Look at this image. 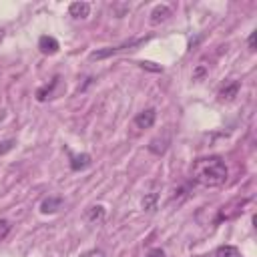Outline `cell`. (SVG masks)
I'll use <instances>...</instances> for the list:
<instances>
[{"label": "cell", "mask_w": 257, "mask_h": 257, "mask_svg": "<svg viewBox=\"0 0 257 257\" xmlns=\"http://www.w3.org/2000/svg\"><path fill=\"white\" fill-rule=\"evenodd\" d=\"M147 257H165V251L163 249H159V247H155V249H151L149 251V255Z\"/></svg>", "instance_id": "e0dca14e"}, {"label": "cell", "mask_w": 257, "mask_h": 257, "mask_svg": "<svg viewBox=\"0 0 257 257\" xmlns=\"http://www.w3.org/2000/svg\"><path fill=\"white\" fill-rule=\"evenodd\" d=\"M157 120V110L155 108H145L135 116V126L137 128H151Z\"/></svg>", "instance_id": "3957f363"}, {"label": "cell", "mask_w": 257, "mask_h": 257, "mask_svg": "<svg viewBox=\"0 0 257 257\" xmlns=\"http://www.w3.org/2000/svg\"><path fill=\"white\" fill-rule=\"evenodd\" d=\"M80 257H106L100 249H88V251H84V253H80Z\"/></svg>", "instance_id": "2e32d148"}, {"label": "cell", "mask_w": 257, "mask_h": 257, "mask_svg": "<svg viewBox=\"0 0 257 257\" xmlns=\"http://www.w3.org/2000/svg\"><path fill=\"white\" fill-rule=\"evenodd\" d=\"M171 16H173L171 8L165 6V4H159V6H155L153 12H151V24H161V22L169 20Z\"/></svg>", "instance_id": "5b68a950"}, {"label": "cell", "mask_w": 257, "mask_h": 257, "mask_svg": "<svg viewBox=\"0 0 257 257\" xmlns=\"http://www.w3.org/2000/svg\"><path fill=\"white\" fill-rule=\"evenodd\" d=\"M255 32H251V36H249V40H247V44H249V50H255Z\"/></svg>", "instance_id": "ac0fdd59"}, {"label": "cell", "mask_w": 257, "mask_h": 257, "mask_svg": "<svg viewBox=\"0 0 257 257\" xmlns=\"http://www.w3.org/2000/svg\"><path fill=\"white\" fill-rule=\"evenodd\" d=\"M10 229H12L10 221H8V219H0V241H4V239L8 237Z\"/></svg>", "instance_id": "4fadbf2b"}, {"label": "cell", "mask_w": 257, "mask_h": 257, "mask_svg": "<svg viewBox=\"0 0 257 257\" xmlns=\"http://www.w3.org/2000/svg\"><path fill=\"white\" fill-rule=\"evenodd\" d=\"M60 207H62V197H46L40 203V213L50 215V213H56Z\"/></svg>", "instance_id": "8992f818"}, {"label": "cell", "mask_w": 257, "mask_h": 257, "mask_svg": "<svg viewBox=\"0 0 257 257\" xmlns=\"http://www.w3.org/2000/svg\"><path fill=\"white\" fill-rule=\"evenodd\" d=\"M68 12H70V16L72 18H86L88 14H90V4L88 2H72L70 6H68Z\"/></svg>", "instance_id": "52a82bcc"}, {"label": "cell", "mask_w": 257, "mask_h": 257, "mask_svg": "<svg viewBox=\"0 0 257 257\" xmlns=\"http://www.w3.org/2000/svg\"><path fill=\"white\" fill-rule=\"evenodd\" d=\"M145 40H147V36H145V38H133V40L122 42V44H118V46H108V48H102V50H94V52H90V60H100V58L112 56V54H116V52H122V50H126V48H135V46L143 44Z\"/></svg>", "instance_id": "7a4b0ae2"}, {"label": "cell", "mask_w": 257, "mask_h": 257, "mask_svg": "<svg viewBox=\"0 0 257 257\" xmlns=\"http://www.w3.org/2000/svg\"><path fill=\"white\" fill-rule=\"evenodd\" d=\"M58 84V78H54L50 84H46V86H42V88H38V92H36V96H38V100H46L48 98V94H52V88Z\"/></svg>", "instance_id": "7c38bea8"}, {"label": "cell", "mask_w": 257, "mask_h": 257, "mask_svg": "<svg viewBox=\"0 0 257 257\" xmlns=\"http://www.w3.org/2000/svg\"><path fill=\"white\" fill-rule=\"evenodd\" d=\"M239 88H241L239 80H231V82H227V84L219 90V98H221V100H233V98L237 96Z\"/></svg>", "instance_id": "ba28073f"}, {"label": "cell", "mask_w": 257, "mask_h": 257, "mask_svg": "<svg viewBox=\"0 0 257 257\" xmlns=\"http://www.w3.org/2000/svg\"><path fill=\"white\" fill-rule=\"evenodd\" d=\"M193 181L203 187H221L227 181V165L221 157H205L197 159L193 165Z\"/></svg>", "instance_id": "6da1fadb"}, {"label": "cell", "mask_w": 257, "mask_h": 257, "mask_svg": "<svg viewBox=\"0 0 257 257\" xmlns=\"http://www.w3.org/2000/svg\"><path fill=\"white\" fill-rule=\"evenodd\" d=\"M102 219H104V207H102V205H94V207H90V209L86 211V221H88V223L96 225V223H100Z\"/></svg>", "instance_id": "30bf717a"}, {"label": "cell", "mask_w": 257, "mask_h": 257, "mask_svg": "<svg viewBox=\"0 0 257 257\" xmlns=\"http://www.w3.org/2000/svg\"><path fill=\"white\" fill-rule=\"evenodd\" d=\"M235 255H237V249L235 247H221L215 253V257H235Z\"/></svg>", "instance_id": "5bb4252c"}, {"label": "cell", "mask_w": 257, "mask_h": 257, "mask_svg": "<svg viewBox=\"0 0 257 257\" xmlns=\"http://www.w3.org/2000/svg\"><path fill=\"white\" fill-rule=\"evenodd\" d=\"M88 165H90V155L88 153H80V155L70 153V169L72 171H82Z\"/></svg>", "instance_id": "9c48e42d"}, {"label": "cell", "mask_w": 257, "mask_h": 257, "mask_svg": "<svg viewBox=\"0 0 257 257\" xmlns=\"http://www.w3.org/2000/svg\"><path fill=\"white\" fill-rule=\"evenodd\" d=\"M14 145H16L14 139H6V141H2V143H0V155H6L8 151H12Z\"/></svg>", "instance_id": "9a60e30c"}, {"label": "cell", "mask_w": 257, "mask_h": 257, "mask_svg": "<svg viewBox=\"0 0 257 257\" xmlns=\"http://www.w3.org/2000/svg\"><path fill=\"white\" fill-rule=\"evenodd\" d=\"M157 201H159V195L157 193H149V195H145L143 197V209L145 211H149V213H153L155 209H157Z\"/></svg>", "instance_id": "8fae6325"}, {"label": "cell", "mask_w": 257, "mask_h": 257, "mask_svg": "<svg viewBox=\"0 0 257 257\" xmlns=\"http://www.w3.org/2000/svg\"><path fill=\"white\" fill-rule=\"evenodd\" d=\"M38 48H40L42 54H56L58 48H60V44H58V40H56L54 36L44 34V36L38 38Z\"/></svg>", "instance_id": "277c9868"}]
</instances>
